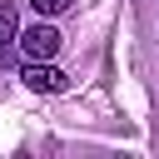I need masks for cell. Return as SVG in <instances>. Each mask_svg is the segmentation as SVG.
I'll return each mask as SVG.
<instances>
[{
    "label": "cell",
    "instance_id": "cell-1",
    "mask_svg": "<svg viewBox=\"0 0 159 159\" xmlns=\"http://www.w3.org/2000/svg\"><path fill=\"white\" fill-rule=\"evenodd\" d=\"M15 45L25 50V60H55V55H60V30H55L50 20H35L30 30L15 35Z\"/></svg>",
    "mask_w": 159,
    "mask_h": 159
},
{
    "label": "cell",
    "instance_id": "cell-2",
    "mask_svg": "<svg viewBox=\"0 0 159 159\" xmlns=\"http://www.w3.org/2000/svg\"><path fill=\"white\" fill-rule=\"evenodd\" d=\"M20 80H25L35 94H65V89H70V75H65L60 65H50V60H30Z\"/></svg>",
    "mask_w": 159,
    "mask_h": 159
},
{
    "label": "cell",
    "instance_id": "cell-3",
    "mask_svg": "<svg viewBox=\"0 0 159 159\" xmlns=\"http://www.w3.org/2000/svg\"><path fill=\"white\" fill-rule=\"evenodd\" d=\"M20 35V20H15V5L10 0H0V45H10Z\"/></svg>",
    "mask_w": 159,
    "mask_h": 159
},
{
    "label": "cell",
    "instance_id": "cell-4",
    "mask_svg": "<svg viewBox=\"0 0 159 159\" xmlns=\"http://www.w3.org/2000/svg\"><path fill=\"white\" fill-rule=\"evenodd\" d=\"M75 0H30V10L40 15V20H55V15H65Z\"/></svg>",
    "mask_w": 159,
    "mask_h": 159
}]
</instances>
